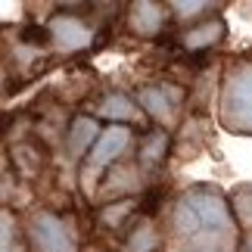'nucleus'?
<instances>
[{"mask_svg":"<svg viewBox=\"0 0 252 252\" xmlns=\"http://www.w3.org/2000/svg\"><path fill=\"white\" fill-rule=\"evenodd\" d=\"M234 218L221 193L187 190L174 209V252H234Z\"/></svg>","mask_w":252,"mask_h":252,"instance_id":"1","label":"nucleus"},{"mask_svg":"<svg viewBox=\"0 0 252 252\" xmlns=\"http://www.w3.org/2000/svg\"><path fill=\"white\" fill-rule=\"evenodd\" d=\"M224 122L234 131H252V65H237L227 75Z\"/></svg>","mask_w":252,"mask_h":252,"instance_id":"2","label":"nucleus"},{"mask_svg":"<svg viewBox=\"0 0 252 252\" xmlns=\"http://www.w3.org/2000/svg\"><path fill=\"white\" fill-rule=\"evenodd\" d=\"M32 243L37 252H75V240L69 234V227L53 215L32 218Z\"/></svg>","mask_w":252,"mask_h":252,"instance_id":"3","label":"nucleus"},{"mask_svg":"<svg viewBox=\"0 0 252 252\" xmlns=\"http://www.w3.org/2000/svg\"><path fill=\"white\" fill-rule=\"evenodd\" d=\"M128 140H131V131H128V128H122V125H112V128H106L100 137H96V143H94L91 162H87V178L100 174L115 156H122V153L128 150Z\"/></svg>","mask_w":252,"mask_h":252,"instance_id":"4","label":"nucleus"},{"mask_svg":"<svg viewBox=\"0 0 252 252\" xmlns=\"http://www.w3.org/2000/svg\"><path fill=\"white\" fill-rule=\"evenodd\" d=\"M50 37L56 41V47L63 50H81V47L91 44V32L78 22V19H69V16H60L50 22Z\"/></svg>","mask_w":252,"mask_h":252,"instance_id":"5","label":"nucleus"},{"mask_svg":"<svg viewBox=\"0 0 252 252\" xmlns=\"http://www.w3.org/2000/svg\"><path fill=\"white\" fill-rule=\"evenodd\" d=\"M131 28L137 34H156L162 28V6L159 3H150V0H143V3H134L131 6Z\"/></svg>","mask_w":252,"mask_h":252,"instance_id":"6","label":"nucleus"},{"mask_svg":"<svg viewBox=\"0 0 252 252\" xmlns=\"http://www.w3.org/2000/svg\"><path fill=\"white\" fill-rule=\"evenodd\" d=\"M94 137H96L94 119H75V122H72V131H69V150L75 153V156H81V153L91 147Z\"/></svg>","mask_w":252,"mask_h":252,"instance_id":"7","label":"nucleus"},{"mask_svg":"<svg viewBox=\"0 0 252 252\" xmlns=\"http://www.w3.org/2000/svg\"><path fill=\"white\" fill-rule=\"evenodd\" d=\"M100 115H106V119H122V122H128V119H137V109H134V103L128 100V96L112 94V96H106V100H103Z\"/></svg>","mask_w":252,"mask_h":252,"instance_id":"8","label":"nucleus"},{"mask_svg":"<svg viewBox=\"0 0 252 252\" xmlns=\"http://www.w3.org/2000/svg\"><path fill=\"white\" fill-rule=\"evenodd\" d=\"M140 103L147 106L156 119H168V115H171V100L165 96V87H150V91H143Z\"/></svg>","mask_w":252,"mask_h":252,"instance_id":"9","label":"nucleus"},{"mask_svg":"<svg viewBox=\"0 0 252 252\" xmlns=\"http://www.w3.org/2000/svg\"><path fill=\"white\" fill-rule=\"evenodd\" d=\"M221 32H224V25L221 22H209V25H202V28H193V32L184 37V44L190 47V50H199V47H209V44H215Z\"/></svg>","mask_w":252,"mask_h":252,"instance_id":"10","label":"nucleus"},{"mask_svg":"<svg viewBox=\"0 0 252 252\" xmlns=\"http://www.w3.org/2000/svg\"><path fill=\"white\" fill-rule=\"evenodd\" d=\"M162 153H165V134H153L150 143H147V147H143V153H140V159L147 162V165H156Z\"/></svg>","mask_w":252,"mask_h":252,"instance_id":"11","label":"nucleus"},{"mask_svg":"<svg viewBox=\"0 0 252 252\" xmlns=\"http://www.w3.org/2000/svg\"><path fill=\"white\" fill-rule=\"evenodd\" d=\"M237 212L243 224H252V187H243L237 193Z\"/></svg>","mask_w":252,"mask_h":252,"instance_id":"12","label":"nucleus"},{"mask_svg":"<svg viewBox=\"0 0 252 252\" xmlns=\"http://www.w3.org/2000/svg\"><path fill=\"white\" fill-rule=\"evenodd\" d=\"M171 6H174V13H181V16H196V13H202L209 3H199V0H190V3H187V0H174Z\"/></svg>","mask_w":252,"mask_h":252,"instance_id":"13","label":"nucleus"},{"mask_svg":"<svg viewBox=\"0 0 252 252\" xmlns=\"http://www.w3.org/2000/svg\"><path fill=\"white\" fill-rule=\"evenodd\" d=\"M128 209H131V202H119V206H112V209L103 212V221H106V224H119V221L125 218L122 212H128Z\"/></svg>","mask_w":252,"mask_h":252,"instance_id":"14","label":"nucleus"},{"mask_svg":"<svg viewBox=\"0 0 252 252\" xmlns=\"http://www.w3.org/2000/svg\"><path fill=\"white\" fill-rule=\"evenodd\" d=\"M9 240H13V221L9 215H3V252H9Z\"/></svg>","mask_w":252,"mask_h":252,"instance_id":"15","label":"nucleus"},{"mask_svg":"<svg viewBox=\"0 0 252 252\" xmlns=\"http://www.w3.org/2000/svg\"><path fill=\"white\" fill-rule=\"evenodd\" d=\"M246 252H252V240H249V246H246Z\"/></svg>","mask_w":252,"mask_h":252,"instance_id":"16","label":"nucleus"}]
</instances>
